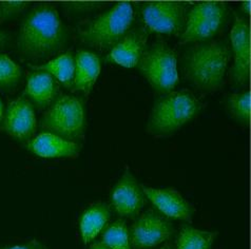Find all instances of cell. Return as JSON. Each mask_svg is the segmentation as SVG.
<instances>
[{
    "instance_id": "cell-15",
    "label": "cell",
    "mask_w": 251,
    "mask_h": 249,
    "mask_svg": "<svg viewBox=\"0 0 251 249\" xmlns=\"http://www.w3.org/2000/svg\"><path fill=\"white\" fill-rule=\"evenodd\" d=\"M27 149L40 157H76L79 152V145L56 134L44 132L29 143Z\"/></svg>"
},
{
    "instance_id": "cell-23",
    "label": "cell",
    "mask_w": 251,
    "mask_h": 249,
    "mask_svg": "<svg viewBox=\"0 0 251 249\" xmlns=\"http://www.w3.org/2000/svg\"><path fill=\"white\" fill-rule=\"evenodd\" d=\"M22 77V69L8 55L0 54V88L9 89L15 86Z\"/></svg>"
},
{
    "instance_id": "cell-12",
    "label": "cell",
    "mask_w": 251,
    "mask_h": 249,
    "mask_svg": "<svg viewBox=\"0 0 251 249\" xmlns=\"http://www.w3.org/2000/svg\"><path fill=\"white\" fill-rule=\"evenodd\" d=\"M143 190L145 196L165 216L191 222L192 206L176 188H152L144 186Z\"/></svg>"
},
{
    "instance_id": "cell-17",
    "label": "cell",
    "mask_w": 251,
    "mask_h": 249,
    "mask_svg": "<svg viewBox=\"0 0 251 249\" xmlns=\"http://www.w3.org/2000/svg\"><path fill=\"white\" fill-rule=\"evenodd\" d=\"M57 92V84L53 76L39 70L27 76L25 93L39 108L48 107Z\"/></svg>"
},
{
    "instance_id": "cell-5",
    "label": "cell",
    "mask_w": 251,
    "mask_h": 249,
    "mask_svg": "<svg viewBox=\"0 0 251 249\" xmlns=\"http://www.w3.org/2000/svg\"><path fill=\"white\" fill-rule=\"evenodd\" d=\"M138 70L160 93H169L178 82L176 52L162 39L146 49L138 62Z\"/></svg>"
},
{
    "instance_id": "cell-11",
    "label": "cell",
    "mask_w": 251,
    "mask_h": 249,
    "mask_svg": "<svg viewBox=\"0 0 251 249\" xmlns=\"http://www.w3.org/2000/svg\"><path fill=\"white\" fill-rule=\"evenodd\" d=\"M116 212L122 217H134L146 203L143 187L129 170H126L111 195Z\"/></svg>"
},
{
    "instance_id": "cell-29",
    "label": "cell",
    "mask_w": 251,
    "mask_h": 249,
    "mask_svg": "<svg viewBox=\"0 0 251 249\" xmlns=\"http://www.w3.org/2000/svg\"><path fill=\"white\" fill-rule=\"evenodd\" d=\"M90 249H110V248H108L106 245L102 244L101 242H100V243H96V244L92 245L91 247H90Z\"/></svg>"
},
{
    "instance_id": "cell-16",
    "label": "cell",
    "mask_w": 251,
    "mask_h": 249,
    "mask_svg": "<svg viewBox=\"0 0 251 249\" xmlns=\"http://www.w3.org/2000/svg\"><path fill=\"white\" fill-rule=\"evenodd\" d=\"M100 69V58L94 53L85 50L78 51L75 58V89L88 95L99 77Z\"/></svg>"
},
{
    "instance_id": "cell-18",
    "label": "cell",
    "mask_w": 251,
    "mask_h": 249,
    "mask_svg": "<svg viewBox=\"0 0 251 249\" xmlns=\"http://www.w3.org/2000/svg\"><path fill=\"white\" fill-rule=\"evenodd\" d=\"M110 209L106 204L97 203L82 213L80 218V232L82 241L88 244L95 239L109 222Z\"/></svg>"
},
{
    "instance_id": "cell-19",
    "label": "cell",
    "mask_w": 251,
    "mask_h": 249,
    "mask_svg": "<svg viewBox=\"0 0 251 249\" xmlns=\"http://www.w3.org/2000/svg\"><path fill=\"white\" fill-rule=\"evenodd\" d=\"M37 70H43L50 73L53 77L57 78L67 88H71L74 81L75 59L71 52L60 55L44 66L36 67Z\"/></svg>"
},
{
    "instance_id": "cell-6",
    "label": "cell",
    "mask_w": 251,
    "mask_h": 249,
    "mask_svg": "<svg viewBox=\"0 0 251 249\" xmlns=\"http://www.w3.org/2000/svg\"><path fill=\"white\" fill-rule=\"evenodd\" d=\"M86 124L85 107L75 96L62 95L52 103L43 119V128L69 141L79 140Z\"/></svg>"
},
{
    "instance_id": "cell-20",
    "label": "cell",
    "mask_w": 251,
    "mask_h": 249,
    "mask_svg": "<svg viewBox=\"0 0 251 249\" xmlns=\"http://www.w3.org/2000/svg\"><path fill=\"white\" fill-rule=\"evenodd\" d=\"M218 232L200 230L185 226L176 241V249H211Z\"/></svg>"
},
{
    "instance_id": "cell-4",
    "label": "cell",
    "mask_w": 251,
    "mask_h": 249,
    "mask_svg": "<svg viewBox=\"0 0 251 249\" xmlns=\"http://www.w3.org/2000/svg\"><path fill=\"white\" fill-rule=\"evenodd\" d=\"M133 20L132 4L117 3L83 26L79 33L80 37L82 41L96 49H108L114 47L129 32Z\"/></svg>"
},
{
    "instance_id": "cell-21",
    "label": "cell",
    "mask_w": 251,
    "mask_h": 249,
    "mask_svg": "<svg viewBox=\"0 0 251 249\" xmlns=\"http://www.w3.org/2000/svg\"><path fill=\"white\" fill-rule=\"evenodd\" d=\"M101 243L110 249H132L127 224L124 221L111 224L102 234Z\"/></svg>"
},
{
    "instance_id": "cell-10",
    "label": "cell",
    "mask_w": 251,
    "mask_h": 249,
    "mask_svg": "<svg viewBox=\"0 0 251 249\" xmlns=\"http://www.w3.org/2000/svg\"><path fill=\"white\" fill-rule=\"evenodd\" d=\"M234 25L230 33L234 55L232 77L236 85L245 86L250 77V26L245 18L234 14Z\"/></svg>"
},
{
    "instance_id": "cell-27",
    "label": "cell",
    "mask_w": 251,
    "mask_h": 249,
    "mask_svg": "<svg viewBox=\"0 0 251 249\" xmlns=\"http://www.w3.org/2000/svg\"><path fill=\"white\" fill-rule=\"evenodd\" d=\"M8 34L5 32L0 30V48L3 47L6 44V40H8Z\"/></svg>"
},
{
    "instance_id": "cell-25",
    "label": "cell",
    "mask_w": 251,
    "mask_h": 249,
    "mask_svg": "<svg viewBox=\"0 0 251 249\" xmlns=\"http://www.w3.org/2000/svg\"><path fill=\"white\" fill-rule=\"evenodd\" d=\"M103 4L100 2H69L65 4V8L73 12H91L94 9H99Z\"/></svg>"
},
{
    "instance_id": "cell-22",
    "label": "cell",
    "mask_w": 251,
    "mask_h": 249,
    "mask_svg": "<svg viewBox=\"0 0 251 249\" xmlns=\"http://www.w3.org/2000/svg\"><path fill=\"white\" fill-rule=\"evenodd\" d=\"M228 110L233 119L244 126H248L250 122V92L236 93L229 96Z\"/></svg>"
},
{
    "instance_id": "cell-30",
    "label": "cell",
    "mask_w": 251,
    "mask_h": 249,
    "mask_svg": "<svg viewBox=\"0 0 251 249\" xmlns=\"http://www.w3.org/2000/svg\"><path fill=\"white\" fill-rule=\"evenodd\" d=\"M3 119V105H2V101L0 100V123H1Z\"/></svg>"
},
{
    "instance_id": "cell-7",
    "label": "cell",
    "mask_w": 251,
    "mask_h": 249,
    "mask_svg": "<svg viewBox=\"0 0 251 249\" xmlns=\"http://www.w3.org/2000/svg\"><path fill=\"white\" fill-rule=\"evenodd\" d=\"M227 15V6L221 2H201L187 14L185 31L180 44L201 43L213 37L219 32Z\"/></svg>"
},
{
    "instance_id": "cell-13",
    "label": "cell",
    "mask_w": 251,
    "mask_h": 249,
    "mask_svg": "<svg viewBox=\"0 0 251 249\" xmlns=\"http://www.w3.org/2000/svg\"><path fill=\"white\" fill-rule=\"evenodd\" d=\"M4 130L19 141L30 138L36 131V117L29 100L17 99L10 102L4 116Z\"/></svg>"
},
{
    "instance_id": "cell-8",
    "label": "cell",
    "mask_w": 251,
    "mask_h": 249,
    "mask_svg": "<svg viewBox=\"0 0 251 249\" xmlns=\"http://www.w3.org/2000/svg\"><path fill=\"white\" fill-rule=\"evenodd\" d=\"M186 2H148L141 5V15L145 26L150 32L179 34L187 19Z\"/></svg>"
},
{
    "instance_id": "cell-24",
    "label": "cell",
    "mask_w": 251,
    "mask_h": 249,
    "mask_svg": "<svg viewBox=\"0 0 251 249\" xmlns=\"http://www.w3.org/2000/svg\"><path fill=\"white\" fill-rule=\"evenodd\" d=\"M30 5L24 1H5L0 2V20H5L18 15Z\"/></svg>"
},
{
    "instance_id": "cell-9",
    "label": "cell",
    "mask_w": 251,
    "mask_h": 249,
    "mask_svg": "<svg viewBox=\"0 0 251 249\" xmlns=\"http://www.w3.org/2000/svg\"><path fill=\"white\" fill-rule=\"evenodd\" d=\"M173 232L170 221L150 209L143 213L132 226L131 245L136 249L156 246L170 239Z\"/></svg>"
},
{
    "instance_id": "cell-26",
    "label": "cell",
    "mask_w": 251,
    "mask_h": 249,
    "mask_svg": "<svg viewBox=\"0 0 251 249\" xmlns=\"http://www.w3.org/2000/svg\"><path fill=\"white\" fill-rule=\"evenodd\" d=\"M2 249H45L43 246L38 243H35V242H32V243H27V244H22V245H15V246H11V247H5Z\"/></svg>"
},
{
    "instance_id": "cell-3",
    "label": "cell",
    "mask_w": 251,
    "mask_h": 249,
    "mask_svg": "<svg viewBox=\"0 0 251 249\" xmlns=\"http://www.w3.org/2000/svg\"><path fill=\"white\" fill-rule=\"evenodd\" d=\"M201 108V101L188 90L169 92L153 106L147 131L157 136L169 135L190 122Z\"/></svg>"
},
{
    "instance_id": "cell-2",
    "label": "cell",
    "mask_w": 251,
    "mask_h": 249,
    "mask_svg": "<svg viewBox=\"0 0 251 249\" xmlns=\"http://www.w3.org/2000/svg\"><path fill=\"white\" fill-rule=\"evenodd\" d=\"M229 58V48L223 41L212 40L192 46L184 57L186 77L200 90L217 91L224 85Z\"/></svg>"
},
{
    "instance_id": "cell-28",
    "label": "cell",
    "mask_w": 251,
    "mask_h": 249,
    "mask_svg": "<svg viewBox=\"0 0 251 249\" xmlns=\"http://www.w3.org/2000/svg\"><path fill=\"white\" fill-rule=\"evenodd\" d=\"M242 11L245 13V14H250V1L248 0V1H244L242 3Z\"/></svg>"
},
{
    "instance_id": "cell-1",
    "label": "cell",
    "mask_w": 251,
    "mask_h": 249,
    "mask_svg": "<svg viewBox=\"0 0 251 249\" xmlns=\"http://www.w3.org/2000/svg\"><path fill=\"white\" fill-rule=\"evenodd\" d=\"M66 40V31L57 10L39 4L26 14L20 25L17 45L25 57L43 59L57 52Z\"/></svg>"
},
{
    "instance_id": "cell-14",
    "label": "cell",
    "mask_w": 251,
    "mask_h": 249,
    "mask_svg": "<svg viewBox=\"0 0 251 249\" xmlns=\"http://www.w3.org/2000/svg\"><path fill=\"white\" fill-rule=\"evenodd\" d=\"M147 32L144 29L129 31L112 48L107 59L126 68H134L147 49Z\"/></svg>"
},
{
    "instance_id": "cell-31",
    "label": "cell",
    "mask_w": 251,
    "mask_h": 249,
    "mask_svg": "<svg viewBox=\"0 0 251 249\" xmlns=\"http://www.w3.org/2000/svg\"><path fill=\"white\" fill-rule=\"evenodd\" d=\"M159 249H172L169 245H166L165 247H162V248H159Z\"/></svg>"
}]
</instances>
